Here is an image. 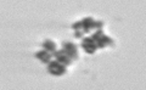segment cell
I'll return each mask as SVG.
<instances>
[{
    "label": "cell",
    "instance_id": "cell-1",
    "mask_svg": "<svg viewBox=\"0 0 146 90\" xmlns=\"http://www.w3.org/2000/svg\"><path fill=\"white\" fill-rule=\"evenodd\" d=\"M90 38L96 43L98 48H105V46H108V45L113 44V40L111 38H108L107 35H105L101 29H98Z\"/></svg>",
    "mask_w": 146,
    "mask_h": 90
},
{
    "label": "cell",
    "instance_id": "cell-2",
    "mask_svg": "<svg viewBox=\"0 0 146 90\" xmlns=\"http://www.w3.org/2000/svg\"><path fill=\"white\" fill-rule=\"evenodd\" d=\"M93 17H85V19H83L82 21L79 22H76V23L72 24V28L73 29H82L83 30V33H90L91 32V24H93Z\"/></svg>",
    "mask_w": 146,
    "mask_h": 90
},
{
    "label": "cell",
    "instance_id": "cell-3",
    "mask_svg": "<svg viewBox=\"0 0 146 90\" xmlns=\"http://www.w3.org/2000/svg\"><path fill=\"white\" fill-rule=\"evenodd\" d=\"M48 72L52 75H62L66 73V66L58 61H50L48 64Z\"/></svg>",
    "mask_w": 146,
    "mask_h": 90
},
{
    "label": "cell",
    "instance_id": "cell-4",
    "mask_svg": "<svg viewBox=\"0 0 146 90\" xmlns=\"http://www.w3.org/2000/svg\"><path fill=\"white\" fill-rule=\"evenodd\" d=\"M54 56L55 58H56V61H58L60 64L65 65V66H70L72 64V57L68 55V54L63 50V49H61V50H56L54 52Z\"/></svg>",
    "mask_w": 146,
    "mask_h": 90
},
{
    "label": "cell",
    "instance_id": "cell-5",
    "mask_svg": "<svg viewBox=\"0 0 146 90\" xmlns=\"http://www.w3.org/2000/svg\"><path fill=\"white\" fill-rule=\"evenodd\" d=\"M80 45H82V48L84 49V51H85L86 54H94L95 51H96V49H98L96 43H95L90 37L84 38Z\"/></svg>",
    "mask_w": 146,
    "mask_h": 90
},
{
    "label": "cell",
    "instance_id": "cell-6",
    "mask_svg": "<svg viewBox=\"0 0 146 90\" xmlns=\"http://www.w3.org/2000/svg\"><path fill=\"white\" fill-rule=\"evenodd\" d=\"M62 49L72 57V60H77V58H78V51H77V48L73 43L65 42L62 44Z\"/></svg>",
    "mask_w": 146,
    "mask_h": 90
},
{
    "label": "cell",
    "instance_id": "cell-7",
    "mask_svg": "<svg viewBox=\"0 0 146 90\" xmlns=\"http://www.w3.org/2000/svg\"><path fill=\"white\" fill-rule=\"evenodd\" d=\"M35 57L38 58V60H40L42 62H44V64H49L50 61H51V57H52V54L46 50H40L35 54Z\"/></svg>",
    "mask_w": 146,
    "mask_h": 90
},
{
    "label": "cell",
    "instance_id": "cell-8",
    "mask_svg": "<svg viewBox=\"0 0 146 90\" xmlns=\"http://www.w3.org/2000/svg\"><path fill=\"white\" fill-rule=\"evenodd\" d=\"M43 48H44V50H46L49 52H51L54 54L55 51H56V44H55L52 40H44V43H43Z\"/></svg>",
    "mask_w": 146,
    "mask_h": 90
},
{
    "label": "cell",
    "instance_id": "cell-9",
    "mask_svg": "<svg viewBox=\"0 0 146 90\" xmlns=\"http://www.w3.org/2000/svg\"><path fill=\"white\" fill-rule=\"evenodd\" d=\"M104 26L102 21H94L91 24V29H101V27Z\"/></svg>",
    "mask_w": 146,
    "mask_h": 90
},
{
    "label": "cell",
    "instance_id": "cell-10",
    "mask_svg": "<svg viewBox=\"0 0 146 90\" xmlns=\"http://www.w3.org/2000/svg\"><path fill=\"white\" fill-rule=\"evenodd\" d=\"M83 34L84 33H83V30H82V29H77L76 30V38H80Z\"/></svg>",
    "mask_w": 146,
    "mask_h": 90
}]
</instances>
